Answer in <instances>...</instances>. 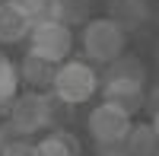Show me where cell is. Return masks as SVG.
<instances>
[{
  "label": "cell",
  "instance_id": "1",
  "mask_svg": "<svg viewBox=\"0 0 159 156\" xmlns=\"http://www.w3.org/2000/svg\"><path fill=\"white\" fill-rule=\"evenodd\" d=\"M80 45H83L86 61H92L96 67H108L127 51V29L118 25L111 16H96L83 25Z\"/></svg>",
  "mask_w": 159,
  "mask_h": 156
},
{
  "label": "cell",
  "instance_id": "2",
  "mask_svg": "<svg viewBox=\"0 0 159 156\" xmlns=\"http://www.w3.org/2000/svg\"><path fill=\"white\" fill-rule=\"evenodd\" d=\"M102 89V73L96 70V64L92 61H80V57H70L57 64V73H54V86H51V93H54L61 102H67V105H86Z\"/></svg>",
  "mask_w": 159,
  "mask_h": 156
},
{
  "label": "cell",
  "instance_id": "3",
  "mask_svg": "<svg viewBox=\"0 0 159 156\" xmlns=\"http://www.w3.org/2000/svg\"><path fill=\"white\" fill-rule=\"evenodd\" d=\"M134 127V115L111 105V102H99L92 105L89 118H86V134L92 137V144L99 150H108V147H124V140Z\"/></svg>",
  "mask_w": 159,
  "mask_h": 156
},
{
  "label": "cell",
  "instance_id": "4",
  "mask_svg": "<svg viewBox=\"0 0 159 156\" xmlns=\"http://www.w3.org/2000/svg\"><path fill=\"white\" fill-rule=\"evenodd\" d=\"M73 45H76V35L67 22L61 19H51V22H38L32 25V35H29V51L38 57H45L51 64H64L73 57Z\"/></svg>",
  "mask_w": 159,
  "mask_h": 156
},
{
  "label": "cell",
  "instance_id": "5",
  "mask_svg": "<svg viewBox=\"0 0 159 156\" xmlns=\"http://www.w3.org/2000/svg\"><path fill=\"white\" fill-rule=\"evenodd\" d=\"M7 118L29 137L42 134V131H51L54 127V118H51V93H38V89L19 93Z\"/></svg>",
  "mask_w": 159,
  "mask_h": 156
},
{
  "label": "cell",
  "instance_id": "6",
  "mask_svg": "<svg viewBox=\"0 0 159 156\" xmlns=\"http://www.w3.org/2000/svg\"><path fill=\"white\" fill-rule=\"evenodd\" d=\"M102 99L111 102V105L124 108L130 115H137L147 105V83L140 80H121V76H102Z\"/></svg>",
  "mask_w": 159,
  "mask_h": 156
},
{
  "label": "cell",
  "instance_id": "7",
  "mask_svg": "<svg viewBox=\"0 0 159 156\" xmlns=\"http://www.w3.org/2000/svg\"><path fill=\"white\" fill-rule=\"evenodd\" d=\"M54 73H57V64L38 57V54H32V51H25V54L19 57V76H22V83L29 86V89L51 93V86H54Z\"/></svg>",
  "mask_w": 159,
  "mask_h": 156
},
{
  "label": "cell",
  "instance_id": "8",
  "mask_svg": "<svg viewBox=\"0 0 159 156\" xmlns=\"http://www.w3.org/2000/svg\"><path fill=\"white\" fill-rule=\"evenodd\" d=\"M32 19L22 13L19 3H0V45H19L29 42Z\"/></svg>",
  "mask_w": 159,
  "mask_h": 156
},
{
  "label": "cell",
  "instance_id": "9",
  "mask_svg": "<svg viewBox=\"0 0 159 156\" xmlns=\"http://www.w3.org/2000/svg\"><path fill=\"white\" fill-rule=\"evenodd\" d=\"M35 150L38 156H83V144L80 137L67 127H51L42 137L35 140Z\"/></svg>",
  "mask_w": 159,
  "mask_h": 156
},
{
  "label": "cell",
  "instance_id": "10",
  "mask_svg": "<svg viewBox=\"0 0 159 156\" xmlns=\"http://www.w3.org/2000/svg\"><path fill=\"white\" fill-rule=\"evenodd\" d=\"M108 16L118 25H124L127 32H134L150 19V0H111Z\"/></svg>",
  "mask_w": 159,
  "mask_h": 156
},
{
  "label": "cell",
  "instance_id": "11",
  "mask_svg": "<svg viewBox=\"0 0 159 156\" xmlns=\"http://www.w3.org/2000/svg\"><path fill=\"white\" fill-rule=\"evenodd\" d=\"M19 83H22L19 64H13L3 51H0V118L10 115L13 102H16V96H19Z\"/></svg>",
  "mask_w": 159,
  "mask_h": 156
},
{
  "label": "cell",
  "instance_id": "12",
  "mask_svg": "<svg viewBox=\"0 0 159 156\" xmlns=\"http://www.w3.org/2000/svg\"><path fill=\"white\" fill-rule=\"evenodd\" d=\"M124 150H127V156H153L159 150V134H156L153 121H137L130 127V134L124 140Z\"/></svg>",
  "mask_w": 159,
  "mask_h": 156
},
{
  "label": "cell",
  "instance_id": "13",
  "mask_svg": "<svg viewBox=\"0 0 159 156\" xmlns=\"http://www.w3.org/2000/svg\"><path fill=\"white\" fill-rule=\"evenodd\" d=\"M102 76H121V80H140V83H147V64H143L137 54H127V51H124L118 61H111L108 67H105Z\"/></svg>",
  "mask_w": 159,
  "mask_h": 156
},
{
  "label": "cell",
  "instance_id": "14",
  "mask_svg": "<svg viewBox=\"0 0 159 156\" xmlns=\"http://www.w3.org/2000/svg\"><path fill=\"white\" fill-rule=\"evenodd\" d=\"M16 3L22 7L25 16L32 19V25L61 19V0H16Z\"/></svg>",
  "mask_w": 159,
  "mask_h": 156
},
{
  "label": "cell",
  "instance_id": "15",
  "mask_svg": "<svg viewBox=\"0 0 159 156\" xmlns=\"http://www.w3.org/2000/svg\"><path fill=\"white\" fill-rule=\"evenodd\" d=\"M92 19V0H61V22L86 25Z\"/></svg>",
  "mask_w": 159,
  "mask_h": 156
},
{
  "label": "cell",
  "instance_id": "16",
  "mask_svg": "<svg viewBox=\"0 0 159 156\" xmlns=\"http://www.w3.org/2000/svg\"><path fill=\"white\" fill-rule=\"evenodd\" d=\"M22 137H29V134H22L10 118H7V121H0V150L13 147V144H16V140H22Z\"/></svg>",
  "mask_w": 159,
  "mask_h": 156
},
{
  "label": "cell",
  "instance_id": "17",
  "mask_svg": "<svg viewBox=\"0 0 159 156\" xmlns=\"http://www.w3.org/2000/svg\"><path fill=\"white\" fill-rule=\"evenodd\" d=\"M0 156H38V150H35V140H32V137H22V140H16L13 147L0 150Z\"/></svg>",
  "mask_w": 159,
  "mask_h": 156
},
{
  "label": "cell",
  "instance_id": "18",
  "mask_svg": "<svg viewBox=\"0 0 159 156\" xmlns=\"http://www.w3.org/2000/svg\"><path fill=\"white\" fill-rule=\"evenodd\" d=\"M143 108H150V115H153V112H159V83L147 89V105H143Z\"/></svg>",
  "mask_w": 159,
  "mask_h": 156
},
{
  "label": "cell",
  "instance_id": "19",
  "mask_svg": "<svg viewBox=\"0 0 159 156\" xmlns=\"http://www.w3.org/2000/svg\"><path fill=\"white\" fill-rule=\"evenodd\" d=\"M99 156H127L124 147H108V150H99Z\"/></svg>",
  "mask_w": 159,
  "mask_h": 156
},
{
  "label": "cell",
  "instance_id": "20",
  "mask_svg": "<svg viewBox=\"0 0 159 156\" xmlns=\"http://www.w3.org/2000/svg\"><path fill=\"white\" fill-rule=\"evenodd\" d=\"M150 121H153V127H156V134H159V112H153V118H150Z\"/></svg>",
  "mask_w": 159,
  "mask_h": 156
},
{
  "label": "cell",
  "instance_id": "21",
  "mask_svg": "<svg viewBox=\"0 0 159 156\" xmlns=\"http://www.w3.org/2000/svg\"><path fill=\"white\" fill-rule=\"evenodd\" d=\"M153 51H156V61H159V38H156V48H153Z\"/></svg>",
  "mask_w": 159,
  "mask_h": 156
},
{
  "label": "cell",
  "instance_id": "22",
  "mask_svg": "<svg viewBox=\"0 0 159 156\" xmlns=\"http://www.w3.org/2000/svg\"><path fill=\"white\" fill-rule=\"evenodd\" d=\"M0 3H16V0H0Z\"/></svg>",
  "mask_w": 159,
  "mask_h": 156
},
{
  "label": "cell",
  "instance_id": "23",
  "mask_svg": "<svg viewBox=\"0 0 159 156\" xmlns=\"http://www.w3.org/2000/svg\"><path fill=\"white\" fill-rule=\"evenodd\" d=\"M153 156H159V150H156V153H153Z\"/></svg>",
  "mask_w": 159,
  "mask_h": 156
},
{
  "label": "cell",
  "instance_id": "24",
  "mask_svg": "<svg viewBox=\"0 0 159 156\" xmlns=\"http://www.w3.org/2000/svg\"><path fill=\"white\" fill-rule=\"evenodd\" d=\"M150 3H153V0H150Z\"/></svg>",
  "mask_w": 159,
  "mask_h": 156
}]
</instances>
